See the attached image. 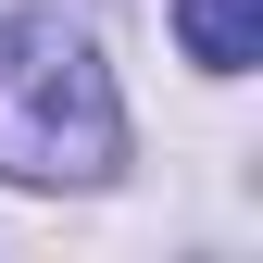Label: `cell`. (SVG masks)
<instances>
[{
  "mask_svg": "<svg viewBox=\"0 0 263 263\" xmlns=\"http://www.w3.org/2000/svg\"><path fill=\"white\" fill-rule=\"evenodd\" d=\"M125 163V101L88 25L0 13V176L13 188H101Z\"/></svg>",
  "mask_w": 263,
  "mask_h": 263,
  "instance_id": "obj_1",
  "label": "cell"
},
{
  "mask_svg": "<svg viewBox=\"0 0 263 263\" xmlns=\"http://www.w3.org/2000/svg\"><path fill=\"white\" fill-rule=\"evenodd\" d=\"M176 50L201 76H251L263 63V0H176Z\"/></svg>",
  "mask_w": 263,
  "mask_h": 263,
  "instance_id": "obj_2",
  "label": "cell"
}]
</instances>
